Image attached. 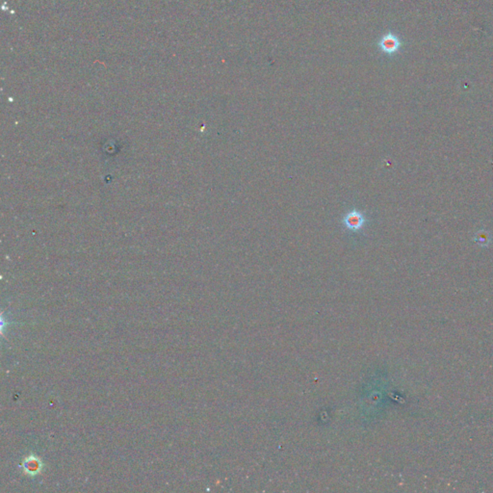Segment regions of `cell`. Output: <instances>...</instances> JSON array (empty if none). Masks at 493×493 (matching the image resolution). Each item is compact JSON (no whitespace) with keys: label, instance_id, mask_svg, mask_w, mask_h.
Returning a JSON list of instances; mask_svg holds the SVG:
<instances>
[{"label":"cell","instance_id":"obj_1","mask_svg":"<svg viewBox=\"0 0 493 493\" xmlns=\"http://www.w3.org/2000/svg\"><path fill=\"white\" fill-rule=\"evenodd\" d=\"M341 222L346 230L352 234H358L367 226L368 217L362 211L352 208L343 215Z\"/></svg>","mask_w":493,"mask_h":493},{"label":"cell","instance_id":"obj_2","mask_svg":"<svg viewBox=\"0 0 493 493\" xmlns=\"http://www.w3.org/2000/svg\"><path fill=\"white\" fill-rule=\"evenodd\" d=\"M380 46L382 52H386L388 54H393V53L398 52V50L401 46V42L395 35L390 33L380 40Z\"/></svg>","mask_w":493,"mask_h":493},{"label":"cell","instance_id":"obj_3","mask_svg":"<svg viewBox=\"0 0 493 493\" xmlns=\"http://www.w3.org/2000/svg\"><path fill=\"white\" fill-rule=\"evenodd\" d=\"M40 462H38L37 460H33V458H29V460L26 462V472H29L30 474H34V473H38L40 469Z\"/></svg>","mask_w":493,"mask_h":493}]
</instances>
